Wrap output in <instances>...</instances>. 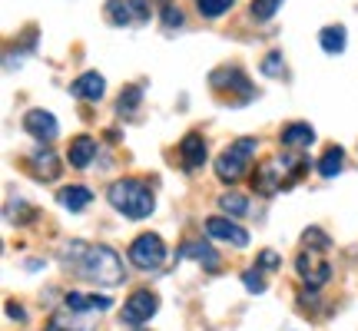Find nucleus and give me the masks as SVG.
<instances>
[{
	"mask_svg": "<svg viewBox=\"0 0 358 331\" xmlns=\"http://www.w3.org/2000/svg\"><path fill=\"white\" fill-rule=\"evenodd\" d=\"M64 262L73 268V275L113 288L123 281V258L110 249V245H87V242H70V249L64 252Z\"/></svg>",
	"mask_w": 358,
	"mask_h": 331,
	"instance_id": "f257e3e1",
	"label": "nucleus"
},
{
	"mask_svg": "<svg viewBox=\"0 0 358 331\" xmlns=\"http://www.w3.org/2000/svg\"><path fill=\"white\" fill-rule=\"evenodd\" d=\"M106 199H110V205H113L116 212H123L127 219H146L156 209V196L150 189V182L133 179V176L113 182L110 192H106Z\"/></svg>",
	"mask_w": 358,
	"mask_h": 331,
	"instance_id": "f03ea898",
	"label": "nucleus"
},
{
	"mask_svg": "<svg viewBox=\"0 0 358 331\" xmlns=\"http://www.w3.org/2000/svg\"><path fill=\"white\" fill-rule=\"evenodd\" d=\"M259 149V140L252 136H243V140H236L229 149H222L216 159V176L219 182H239V179L249 172V163H252V156Z\"/></svg>",
	"mask_w": 358,
	"mask_h": 331,
	"instance_id": "7ed1b4c3",
	"label": "nucleus"
},
{
	"mask_svg": "<svg viewBox=\"0 0 358 331\" xmlns=\"http://www.w3.org/2000/svg\"><path fill=\"white\" fill-rule=\"evenodd\" d=\"M209 87L216 89L219 96H226V93H239V103H249L256 96V89L249 83V77L243 73V66H219L209 73Z\"/></svg>",
	"mask_w": 358,
	"mask_h": 331,
	"instance_id": "20e7f679",
	"label": "nucleus"
},
{
	"mask_svg": "<svg viewBox=\"0 0 358 331\" xmlns=\"http://www.w3.org/2000/svg\"><path fill=\"white\" fill-rule=\"evenodd\" d=\"M129 262H133L136 268H143V272H153V268H159L163 262H166V245H163V239H159V235H153V232L136 235V239H133V245H129Z\"/></svg>",
	"mask_w": 358,
	"mask_h": 331,
	"instance_id": "39448f33",
	"label": "nucleus"
},
{
	"mask_svg": "<svg viewBox=\"0 0 358 331\" xmlns=\"http://www.w3.org/2000/svg\"><path fill=\"white\" fill-rule=\"evenodd\" d=\"M103 13L113 27H136L150 20V0H106Z\"/></svg>",
	"mask_w": 358,
	"mask_h": 331,
	"instance_id": "423d86ee",
	"label": "nucleus"
},
{
	"mask_svg": "<svg viewBox=\"0 0 358 331\" xmlns=\"http://www.w3.org/2000/svg\"><path fill=\"white\" fill-rule=\"evenodd\" d=\"M156 308H159V298L150 288H140V292H133L127 298V305L120 311V321L129 325V328H140V325H146L156 315Z\"/></svg>",
	"mask_w": 358,
	"mask_h": 331,
	"instance_id": "0eeeda50",
	"label": "nucleus"
},
{
	"mask_svg": "<svg viewBox=\"0 0 358 331\" xmlns=\"http://www.w3.org/2000/svg\"><path fill=\"white\" fill-rule=\"evenodd\" d=\"M295 272H299V279L306 281L308 288H322L325 281L332 279V265L325 258H315L312 252H302L295 258Z\"/></svg>",
	"mask_w": 358,
	"mask_h": 331,
	"instance_id": "6e6552de",
	"label": "nucleus"
},
{
	"mask_svg": "<svg viewBox=\"0 0 358 331\" xmlns=\"http://www.w3.org/2000/svg\"><path fill=\"white\" fill-rule=\"evenodd\" d=\"M24 129L40 142H50L57 140V133H60V123H57V116L47 113V110H30L24 113Z\"/></svg>",
	"mask_w": 358,
	"mask_h": 331,
	"instance_id": "1a4fd4ad",
	"label": "nucleus"
},
{
	"mask_svg": "<svg viewBox=\"0 0 358 331\" xmlns=\"http://www.w3.org/2000/svg\"><path fill=\"white\" fill-rule=\"evenodd\" d=\"M206 232H209L213 239H219V242L236 245V249H245V245H249V232L239 229L236 222H229V219H222V216L209 219V222H206Z\"/></svg>",
	"mask_w": 358,
	"mask_h": 331,
	"instance_id": "9d476101",
	"label": "nucleus"
},
{
	"mask_svg": "<svg viewBox=\"0 0 358 331\" xmlns=\"http://www.w3.org/2000/svg\"><path fill=\"white\" fill-rule=\"evenodd\" d=\"M70 93H73L77 100L96 103V100H103V93H106V80H103L96 70H90V73H80V77L70 83Z\"/></svg>",
	"mask_w": 358,
	"mask_h": 331,
	"instance_id": "9b49d317",
	"label": "nucleus"
},
{
	"mask_svg": "<svg viewBox=\"0 0 358 331\" xmlns=\"http://www.w3.org/2000/svg\"><path fill=\"white\" fill-rule=\"evenodd\" d=\"M64 305L70 308V311L93 315V311H110V308H113V298H106V295H87V292H66Z\"/></svg>",
	"mask_w": 358,
	"mask_h": 331,
	"instance_id": "f8f14e48",
	"label": "nucleus"
},
{
	"mask_svg": "<svg viewBox=\"0 0 358 331\" xmlns=\"http://www.w3.org/2000/svg\"><path fill=\"white\" fill-rule=\"evenodd\" d=\"M252 189L259 196H275V192L285 189V179H282V166L279 163H266L256 169V176H252Z\"/></svg>",
	"mask_w": 358,
	"mask_h": 331,
	"instance_id": "ddd939ff",
	"label": "nucleus"
},
{
	"mask_svg": "<svg viewBox=\"0 0 358 331\" xmlns=\"http://www.w3.org/2000/svg\"><path fill=\"white\" fill-rule=\"evenodd\" d=\"M47 331H96V325L90 321V315H83V311H70V308L64 305L60 311H53Z\"/></svg>",
	"mask_w": 358,
	"mask_h": 331,
	"instance_id": "4468645a",
	"label": "nucleus"
},
{
	"mask_svg": "<svg viewBox=\"0 0 358 331\" xmlns=\"http://www.w3.org/2000/svg\"><path fill=\"white\" fill-rule=\"evenodd\" d=\"M179 159H182V169H186V172H196V169L206 163V140L199 133H189L186 140L179 142Z\"/></svg>",
	"mask_w": 358,
	"mask_h": 331,
	"instance_id": "2eb2a0df",
	"label": "nucleus"
},
{
	"mask_svg": "<svg viewBox=\"0 0 358 331\" xmlns=\"http://www.w3.org/2000/svg\"><path fill=\"white\" fill-rule=\"evenodd\" d=\"M176 258L179 262H182V258H192V262H199L206 272H216L219 268V252L206 242H182V249L176 252Z\"/></svg>",
	"mask_w": 358,
	"mask_h": 331,
	"instance_id": "dca6fc26",
	"label": "nucleus"
},
{
	"mask_svg": "<svg viewBox=\"0 0 358 331\" xmlns=\"http://www.w3.org/2000/svg\"><path fill=\"white\" fill-rule=\"evenodd\" d=\"M282 146L285 149H292V153H302V149H308L312 142H315V129L308 126V123H289V126L282 129Z\"/></svg>",
	"mask_w": 358,
	"mask_h": 331,
	"instance_id": "f3484780",
	"label": "nucleus"
},
{
	"mask_svg": "<svg viewBox=\"0 0 358 331\" xmlns=\"http://www.w3.org/2000/svg\"><path fill=\"white\" fill-rule=\"evenodd\" d=\"M66 159H70L73 169H87V166L96 159V140H93V136H77V140L70 142Z\"/></svg>",
	"mask_w": 358,
	"mask_h": 331,
	"instance_id": "a211bd4d",
	"label": "nucleus"
},
{
	"mask_svg": "<svg viewBox=\"0 0 358 331\" xmlns=\"http://www.w3.org/2000/svg\"><path fill=\"white\" fill-rule=\"evenodd\" d=\"M57 203L64 205V209H70V212H80V209H87L93 203V192L87 186H66V189L57 192Z\"/></svg>",
	"mask_w": 358,
	"mask_h": 331,
	"instance_id": "6ab92c4d",
	"label": "nucleus"
},
{
	"mask_svg": "<svg viewBox=\"0 0 358 331\" xmlns=\"http://www.w3.org/2000/svg\"><path fill=\"white\" fill-rule=\"evenodd\" d=\"M30 166H37V176L40 179H57L60 176V159L50 153V149H43V146H37L34 153H30Z\"/></svg>",
	"mask_w": 358,
	"mask_h": 331,
	"instance_id": "aec40b11",
	"label": "nucleus"
},
{
	"mask_svg": "<svg viewBox=\"0 0 358 331\" xmlns=\"http://www.w3.org/2000/svg\"><path fill=\"white\" fill-rule=\"evenodd\" d=\"M342 163H345V149H342V146H329L315 166H319V176L335 179L338 172H342Z\"/></svg>",
	"mask_w": 358,
	"mask_h": 331,
	"instance_id": "412c9836",
	"label": "nucleus"
},
{
	"mask_svg": "<svg viewBox=\"0 0 358 331\" xmlns=\"http://www.w3.org/2000/svg\"><path fill=\"white\" fill-rule=\"evenodd\" d=\"M319 43H322V50L325 53H342L345 50V27L342 24L325 27V30L319 34Z\"/></svg>",
	"mask_w": 358,
	"mask_h": 331,
	"instance_id": "4be33fe9",
	"label": "nucleus"
},
{
	"mask_svg": "<svg viewBox=\"0 0 358 331\" xmlns=\"http://www.w3.org/2000/svg\"><path fill=\"white\" fill-rule=\"evenodd\" d=\"M140 100H143V89H140V87H127L123 93H120V100H116V113H120V116L136 113Z\"/></svg>",
	"mask_w": 358,
	"mask_h": 331,
	"instance_id": "5701e85b",
	"label": "nucleus"
},
{
	"mask_svg": "<svg viewBox=\"0 0 358 331\" xmlns=\"http://www.w3.org/2000/svg\"><path fill=\"white\" fill-rule=\"evenodd\" d=\"M219 209H222V212H229V216H245L249 199L239 196V192H226V196H219Z\"/></svg>",
	"mask_w": 358,
	"mask_h": 331,
	"instance_id": "b1692460",
	"label": "nucleus"
},
{
	"mask_svg": "<svg viewBox=\"0 0 358 331\" xmlns=\"http://www.w3.org/2000/svg\"><path fill=\"white\" fill-rule=\"evenodd\" d=\"M196 3H199V13H203L206 20H216V17H222L226 10H232L236 0H196Z\"/></svg>",
	"mask_w": 358,
	"mask_h": 331,
	"instance_id": "393cba45",
	"label": "nucleus"
},
{
	"mask_svg": "<svg viewBox=\"0 0 358 331\" xmlns=\"http://www.w3.org/2000/svg\"><path fill=\"white\" fill-rule=\"evenodd\" d=\"M259 70H262L266 77H285V57H282L279 50H272L266 60L259 64Z\"/></svg>",
	"mask_w": 358,
	"mask_h": 331,
	"instance_id": "a878e982",
	"label": "nucleus"
},
{
	"mask_svg": "<svg viewBox=\"0 0 358 331\" xmlns=\"http://www.w3.org/2000/svg\"><path fill=\"white\" fill-rule=\"evenodd\" d=\"M159 13H163V27H166V30L182 27V10H179L173 0H159Z\"/></svg>",
	"mask_w": 358,
	"mask_h": 331,
	"instance_id": "bb28decb",
	"label": "nucleus"
},
{
	"mask_svg": "<svg viewBox=\"0 0 358 331\" xmlns=\"http://www.w3.org/2000/svg\"><path fill=\"white\" fill-rule=\"evenodd\" d=\"M302 242H306V249H312V252H325V249H329V235H325V232L322 229H306L302 232Z\"/></svg>",
	"mask_w": 358,
	"mask_h": 331,
	"instance_id": "cd10ccee",
	"label": "nucleus"
},
{
	"mask_svg": "<svg viewBox=\"0 0 358 331\" xmlns=\"http://www.w3.org/2000/svg\"><path fill=\"white\" fill-rule=\"evenodd\" d=\"M282 0H252V17L256 20H272L275 13H279Z\"/></svg>",
	"mask_w": 358,
	"mask_h": 331,
	"instance_id": "c85d7f7f",
	"label": "nucleus"
},
{
	"mask_svg": "<svg viewBox=\"0 0 358 331\" xmlns=\"http://www.w3.org/2000/svg\"><path fill=\"white\" fill-rule=\"evenodd\" d=\"M259 272H262L259 265L249 268V272H243V281H245V288H249V292H266V279H262Z\"/></svg>",
	"mask_w": 358,
	"mask_h": 331,
	"instance_id": "c756f323",
	"label": "nucleus"
},
{
	"mask_svg": "<svg viewBox=\"0 0 358 331\" xmlns=\"http://www.w3.org/2000/svg\"><path fill=\"white\" fill-rule=\"evenodd\" d=\"M279 265H282V258L275 252H268L266 249V252L259 255V268H279Z\"/></svg>",
	"mask_w": 358,
	"mask_h": 331,
	"instance_id": "7c9ffc66",
	"label": "nucleus"
},
{
	"mask_svg": "<svg viewBox=\"0 0 358 331\" xmlns=\"http://www.w3.org/2000/svg\"><path fill=\"white\" fill-rule=\"evenodd\" d=\"M7 315H10V318H27V311L20 305H13V302H7Z\"/></svg>",
	"mask_w": 358,
	"mask_h": 331,
	"instance_id": "2f4dec72",
	"label": "nucleus"
}]
</instances>
